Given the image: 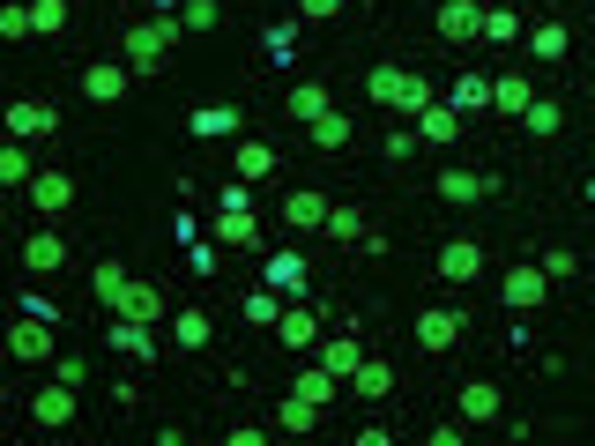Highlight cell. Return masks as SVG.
<instances>
[{"instance_id": "ffe728a7", "label": "cell", "mask_w": 595, "mask_h": 446, "mask_svg": "<svg viewBox=\"0 0 595 446\" xmlns=\"http://www.w3.org/2000/svg\"><path fill=\"white\" fill-rule=\"evenodd\" d=\"M313 424H320V402H305V395L291 387V395L276 402V432H283V439H305Z\"/></svg>"}, {"instance_id": "5b68a950", "label": "cell", "mask_w": 595, "mask_h": 446, "mask_svg": "<svg viewBox=\"0 0 595 446\" xmlns=\"http://www.w3.org/2000/svg\"><path fill=\"white\" fill-rule=\"evenodd\" d=\"M127 89H134L127 60H89V68H83V97H89V105H120Z\"/></svg>"}, {"instance_id": "4fadbf2b", "label": "cell", "mask_w": 595, "mask_h": 446, "mask_svg": "<svg viewBox=\"0 0 595 446\" xmlns=\"http://www.w3.org/2000/svg\"><path fill=\"white\" fill-rule=\"evenodd\" d=\"M105 342H112L120 358H134V365L157 358V327H149V321H120V313H112V335H105Z\"/></svg>"}, {"instance_id": "d4e9b609", "label": "cell", "mask_w": 595, "mask_h": 446, "mask_svg": "<svg viewBox=\"0 0 595 446\" xmlns=\"http://www.w3.org/2000/svg\"><path fill=\"white\" fill-rule=\"evenodd\" d=\"M462 120H476V112H491V75H462L454 82V97H447Z\"/></svg>"}, {"instance_id": "83f0119b", "label": "cell", "mask_w": 595, "mask_h": 446, "mask_svg": "<svg viewBox=\"0 0 595 446\" xmlns=\"http://www.w3.org/2000/svg\"><path fill=\"white\" fill-rule=\"evenodd\" d=\"M365 97H373L380 112H394V97H402V60H380V68L365 75Z\"/></svg>"}, {"instance_id": "bcb514c9", "label": "cell", "mask_w": 595, "mask_h": 446, "mask_svg": "<svg viewBox=\"0 0 595 446\" xmlns=\"http://www.w3.org/2000/svg\"><path fill=\"white\" fill-rule=\"evenodd\" d=\"M149 8H157V15H171V8H186V0H149Z\"/></svg>"}, {"instance_id": "5bb4252c", "label": "cell", "mask_w": 595, "mask_h": 446, "mask_svg": "<svg viewBox=\"0 0 595 446\" xmlns=\"http://www.w3.org/2000/svg\"><path fill=\"white\" fill-rule=\"evenodd\" d=\"M23 268H31V276H60V268H68V239H60V231H31V239H23Z\"/></svg>"}, {"instance_id": "1f68e13d", "label": "cell", "mask_w": 595, "mask_h": 446, "mask_svg": "<svg viewBox=\"0 0 595 446\" xmlns=\"http://www.w3.org/2000/svg\"><path fill=\"white\" fill-rule=\"evenodd\" d=\"M521 38V15H513L507 0H491V8H484V45H513Z\"/></svg>"}, {"instance_id": "ee69618b", "label": "cell", "mask_w": 595, "mask_h": 446, "mask_svg": "<svg viewBox=\"0 0 595 446\" xmlns=\"http://www.w3.org/2000/svg\"><path fill=\"white\" fill-rule=\"evenodd\" d=\"M342 8H350V0H298V15H305V23H328V15H342Z\"/></svg>"}, {"instance_id": "277c9868", "label": "cell", "mask_w": 595, "mask_h": 446, "mask_svg": "<svg viewBox=\"0 0 595 446\" xmlns=\"http://www.w3.org/2000/svg\"><path fill=\"white\" fill-rule=\"evenodd\" d=\"M0 120H8V142H45V134H60V112H52L45 97H15Z\"/></svg>"}, {"instance_id": "f35d334b", "label": "cell", "mask_w": 595, "mask_h": 446, "mask_svg": "<svg viewBox=\"0 0 595 446\" xmlns=\"http://www.w3.org/2000/svg\"><path fill=\"white\" fill-rule=\"evenodd\" d=\"M320 231L342 239V245H357V239H365V216H357V208H328V224H320Z\"/></svg>"}, {"instance_id": "8d00e7d4", "label": "cell", "mask_w": 595, "mask_h": 446, "mask_svg": "<svg viewBox=\"0 0 595 446\" xmlns=\"http://www.w3.org/2000/svg\"><path fill=\"white\" fill-rule=\"evenodd\" d=\"M0 179H8V186H31V179H38V171H31V149H23V142H8V149H0Z\"/></svg>"}, {"instance_id": "d6a6232c", "label": "cell", "mask_w": 595, "mask_h": 446, "mask_svg": "<svg viewBox=\"0 0 595 446\" xmlns=\"http://www.w3.org/2000/svg\"><path fill=\"white\" fill-rule=\"evenodd\" d=\"M239 179H276V149L268 142H239V164H231Z\"/></svg>"}, {"instance_id": "8992f818", "label": "cell", "mask_w": 595, "mask_h": 446, "mask_svg": "<svg viewBox=\"0 0 595 446\" xmlns=\"http://www.w3.org/2000/svg\"><path fill=\"white\" fill-rule=\"evenodd\" d=\"M105 313H120V321H149V327H157V321H171L165 290H157V284H134V276H127V284H120V298H112Z\"/></svg>"}, {"instance_id": "7402d4cb", "label": "cell", "mask_w": 595, "mask_h": 446, "mask_svg": "<svg viewBox=\"0 0 595 446\" xmlns=\"http://www.w3.org/2000/svg\"><path fill=\"white\" fill-rule=\"evenodd\" d=\"M417 142H439V149L462 142V112H454V105H425V112H417Z\"/></svg>"}, {"instance_id": "44dd1931", "label": "cell", "mask_w": 595, "mask_h": 446, "mask_svg": "<svg viewBox=\"0 0 595 446\" xmlns=\"http://www.w3.org/2000/svg\"><path fill=\"white\" fill-rule=\"evenodd\" d=\"M320 365L336 372V379H350V372L365 365V350H357V335H320V350H313Z\"/></svg>"}, {"instance_id": "7dc6e473", "label": "cell", "mask_w": 595, "mask_h": 446, "mask_svg": "<svg viewBox=\"0 0 595 446\" xmlns=\"http://www.w3.org/2000/svg\"><path fill=\"white\" fill-rule=\"evenodd\" d=\"M581 202H588V208H595V179H588V186H581Z\"/></svg>"}, {"instance_id": "f546056e", "label": "cell", "mask_w": 595, "mask_h": 446, "mask_svg": "<svg viewBox=\"0 0 595 446\" xmlns=\"http://www.w3.org/2000/svg\"><path fill=\"white\" fill-rule=\"evenodd\" d=\"M566 52H573L566 23H536V31H529V60H566Z\"/></svg>"}, {"instance_id": "d590c367", "label": "cell", "mask_w": 595, "mask_h": 446, "mask_svg": "<svg viewBox=\"0 0 595 446\" xmlns=\"http://www.w3.org/2000/svg\"><path fill=\"white\" fill-rule=\"evenodd\" d=\"M0 38H38V23H31V0H0Z\"/></svg>"}, {"instance_id": "7a4b0ae2", "label": "cell", "mask_w": 595, "mask_h": 446, "mask_svg": "<svg viewBox=\"0 0 595 446\" xmlns=\"http://www.w3.org/2000/svg\"><path fill=\"white\" fill-rule=\"evenodd\" d=\"M544 298H551V276H544L536 261H513L507 276H499V305H507V313H536Z\"/></svg>"}, {"instance_id": "ab89813d", "label": "cell", "mask_w": 595, "mask_h": 446, "mask_svg": "<svg viewBox=\"0 0 595 446\" xmlns=\"http://www.w3.org/2000/svg\"><path fill=\"white\" fill-rule=\"evenodd\" d=\"M268 284L276 290H305V261H298V253H276V261H268Z\"/></svg>"}, {"instance_id": "9c48e42d", "label": "cell", "mask_w": 595, "mask_h": 446, "mask_svg": "<svg viewBox=\"0 0 595 446\" xmlns=\"http://www.w3.org/2000/svg\"><path fill=\"white\" fill-rule=\"evenodd\" d=\"M484 276V239H439V284H476Z\"/></svg>"}, {"instance_id": "ac0fdd59", "label": "cell", "mask_w": 595, "mask_h": 446, "mask_svg": "<svg viewBox=\"0 0 595 446\" xmlns=\"http://www.w3.org/2000/svg\"><path fill=\"white\" fill-rule=\"evenodd\" d=\"M291 387H298V395H305V402H320V409H328V402H336V395H342V387H350V379H336V372L320 365V358H305V365H298V379H291Z\"/></svg>"}, {"instance_id": "cb8c5ba5", "label": "cell", "mask_w": 595, "mask_h": 446, "mask_svg": "<svg viewBox=\"0 0 595 446\" xmlns=\"http://www.w3.org/2000/svg\"><path fill=\"white\" fill-rule=\"evenodd\" d=\"M171 335H179V350H209V313H202V305H179V313H171Z\"/></svg>"}, {"instance_id": "836d02e7", "label": "cell", "mask_w": 595, "mask_h": 446, "mask_svg": "<svg viewBox=\"0 0 595 446\" xmlns=\"http://www.w3.org/2000/svg\"><path fill=\"white\" fill-rule=\"evenodd\" d=\"M305 134H313V149H328V157H336V149H350V120H342V112H328V120H313Z\"/></svg>"}, {"instance_id": "603a6c76", "label": "cell", "mask_w": 595, "mask_h": 446, "mask_svg": "<svg viewBox=\"0 0 595 446\" xmlns=\"http://www.w3.org/2000/svg\"><path fill=\"white\" fill-rule=\"evenodd\" d=\"M209 239L239 245V253H246V245H260V224H254V208H223V216H216V231H209Z\"/></svg>"}, {"instance_id": "7bdbcfd3", "label": "cell", "mask_w": 595, "mask_h": 446, "mask_svg": "<svg viewBox=\"0 0 595 446\" xmlns=\"http://www.w3.org/2000/svg\"><path fill=\"white\" fill-rule=\"evenodd\" d=\"M573 268H581V253H573V245H551V253H544V276H551V284H566Z\"/></svg>"}, {"instance_id": "8fae6325", "label": "cell", "mask_w": 595, "mask_h": 446, "mask_svg": "<svg viewBox=\"0 0 595 446\" xmlns=\"http://www.w3.org/2000/svg\"><path fill=\"white\" fill-rule=\"evenodd\" d=\"M31 424H38V432H68V424H75V387H68V379L38 387V402H31Z\"/></svg>"}, {"instance_id": "f1b7e54d", "label": "cell", "mask_w": 595, "mask_h": 446, "mask_svg": "<svg viewBox=\"0 0 595 446\" xmlns=\"http://www.w3.org/2000/svg\"><path fill=\"white\" fill-rule=\"evenodd\" d=\"M186 126H194L202 142H223V134H239V105H202Z\"/></svg>"}, {"instance_id": "9a60e30c", "label": "cell", "mask_w": 595, "mask_h": 446, "mask_svg": "<svg viewBox=\"0 0 595 446\" xmlns=\"http://www.w3.org/2000/svg\"><path fill=\"white\" fill-rule=\"evenodd\" d=\"M328 194H313V186H291V194H283V224H291V231H320V224H328Z\"/></svg>"}, {"instance_id": "e575fe53", "label": "cell", "mask_w": 595, "mask_h": 446, "mask_svg": "<svg viewBox=\"0 0 595 446\" xmlns=\"http://www.w3.org/2000/svg\"><path fill=\"white\" fill-rule=\"evenodd\" d=\"M246 321H254V327H276V321H283V290L260 284L254 298H246Z\"/></svg>"}, {"instance_id": "7c38bea8", "label": "cell", "mask_w": 595, "mask_h": 446, "mask_svg": "<svg viewBox=\"0 0 595 446\" xmlns=\"http://www.w3.org/2000/svg\"><path fill=\"white\" fill-rule=\"evenodd\" d=\"M276 342H283L291 358H313V350H320V321H313V305H283V321H276Z\"/></svg>"}, {"instance_id": "6da1fadb", "label": "cell", "mask_w": 595, "mask_h": 446, "mask_svg": "<svg viewBox=\"0 0 595 446\" xmlns=\"http://www.w3.org/2000/svg\"><path fill=\"white\" fill-rule=\"evenodd\" d=\"M179 31H186L179 15H149V23H134L127 38H120V52H127V68H134V75H157V68L171 60V45H179Z\"/></svg>"}, {"instance_id": "2e32d148", "label": "cell", "mask_w": 595, "mask_h": 446, "mask_svg": "<svg viewBox=\"0 0 595 446\" xmlns=\"http://www.w3.org/2000/svg\"><path fill=\"white\" fill-rule=\"evenodd\" d=\"M31 202H38V216H68L75 208V179L68 171H38L31 179Z\"/></svg>"}, {"instance_id": "4316f807", "label": "cell", "mask_w": 595, "mask_h": 446, "mask_svg": "<svg viewBox=\"0 0 595 446\" xmlns=\"http://www.w3.org/2000/svg\"><path fill=\"white\" fill-rule=\"evenodd\" d=\"M521 126H529L536 142H551L558 126H566V105H558V97H529V112H521Z\"/></svg>"}, {"instance_id": "60d3db41", "label": "cell", "mask_w": 595, "mask_h": 446, "mask_svg": "<svg viewBox=\"0 0 595 446\" xmlns=\"http://www.w3.org/2000/svg\"><path fill=\"white\" fill-rule=\"evenodd\" d=\"M179 23H186V31H216V23H223V8H216V0H186V8H179Z\"/></svg>"}, {"instance_id": "3957f363", "label": "cell", "mask_w": 595, "mask_h": 446, "mask_svg": "<svg viewBox=\"0 0 595 446\" xmlns=\"http://www.w3.org/2000/svg\"><path fill=\"white\" fill-rule=\"evenodd\" d=\"M8 358H23V365H45V358H60V327L38 321V313H23V321L8 327Z\"/></svg>"}, {"instance_id": "ba28073f", "label": "cell", "mask_w": 595, "mask_h": 446, "mask_svg": "<svg viewBox=\"0 0 595 446\" xmlns=\"http://www.w3.org/2000/svg\"><path fill=\"white\" fill-rule=\"evenodd\" d=\"M484 8H491V0H439L432 23H439L447 45H469V38H484Z\"/></svg>"}, {"instance_id": "52a82bcc", "label": "cell", "mask_w": 595, "mask_h": 446, "mask_svg": "<svg viewBox=\"0 0 595 446\" xmlns=\"http://www.w3.org/2000/svg\"><path fill=\"white\" fill-rule=\"evenodd\" d=\"M432 186H439V202L476 208V202H491V186H499V179H484V171H469V164H447V171H439Z\"/></svg>"}, {"instance_id": "484cf974", "label": "cell", "mask_w": 595, "mask_h": 446, "mask_svg": "<svg viewBox=\"0 0 595 446\" xmlns=\"http://www.w3.org/2000/svg\"><path fill=\"white\" fill-rule=\"evenodd\" d=\"M469 417V424H491V417H499V387H491V379H469L462 387V402H454Z\"/></svg>"}, {"instance_id": "d6986e66", "label": "cell", "mask_w": 595, "mask_h": 446, "mask_svg": "<svg viewBox=\"0 0 595 446\" xmlns=\"http://www.w3.org/2000/svg\"><path fill=\"white\" fill-rule=\"evenodd\" d=\"M350 395H357V402H387V395H394V365H387V358H365V365L350 372Z\"/></svg>"}, {"instance_id": "30bf717a", "label": "cell", "mask_w": 595, "mask_h": 446, "mask_svg": "<svg viewBox=\"0 0 595 446\" xmlns=\"http://www.w3.org/2000/svg\"><path fill=\"white\" fill-rule=\"evenodd\" d=\"M454 342H462V313H454V305H425V313H417V350L439 358V350H454Z\"/></svg>"}, {"instance_id": "74e56055", "label": "cell", "mask_w": 595, "mask_h": 446, "mask_svg": "<svg viewBox=\"0 0 595 446\" xmlns=\"http://www.w3.org/2000/svg\"><path fill=\"white\" fill-rule=\"evenodd\" d=\"M31 23H38V38H60L68 31V0H31Z\"/></svg>"}, {"instance_id": "b9f144b4", "label": "cell", "mask_w": 595, "mask_h": 446, "mask_svg": "<svg viewBox=\"0 0 595 446\" xmlns=\"http://www.w3.org/2000/svg\"><path fill=\"white\" fill-rule=\"evenodd\" d=\"M89 284H97V298H105V305H112V298H120V284H127V276H120V261H97V268H89Z\"/></svg>"}, {"instance_id": "4dcf8cb0", "label": "cell", "mask_w": 595, "mask_h": 446, "mask_svg": "<svg viewBox=\"0 0 595 446\" xmlns=\"http://www.w3.org/2000/svg\"><path fill=\"white\" fill-rule=\"evenodd\" d=\"M529 97H536V89H529L521 75H499V82H491V112H513V120H521V112H529Z\"/></svg>"}, {"instance_id": "f6af8a7d", "label": "cell", "mask_w": 595, "mask_h": 446, "mask_svg": "<svg viewBox=\"0 0 595 446\" xmlns=\"http://www.w3.org/2000/svg\"><path fill=\"white\" fill-rule=\"evenodd\" d=\"M387 157L410 164V157H417V134H402V126H394V134H387Z\"/></svg>"}, {"instance_id": "e0dca14e", "label": "cell", "mask_w": 595, "mask_h": 446, "mask_svg": "<svg viewBox=\"0 0 595 446\" xmlns=\"http://www.w3.org/2000/svg\"><path fill=\"white\" fill-rule=\"evenodd\" d=\"M283 112H291L298 126H313V120H328V112H336V97H328L320 82H291V97H283Z\"/></svg>"}]
</instances>
